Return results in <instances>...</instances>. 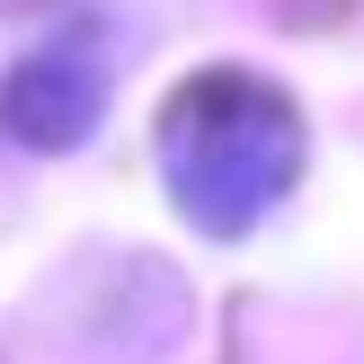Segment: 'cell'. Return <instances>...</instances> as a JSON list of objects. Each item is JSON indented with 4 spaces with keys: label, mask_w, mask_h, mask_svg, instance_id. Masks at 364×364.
Segmentation results:
<instances>
[{
    "label": "cell",
    "mask_w": 364,
    "mask_h": 364,
    "mask_svg": "<svg viewBox=\"0 0 364 364\" xmlns=\"http://www.w3.org/2000/svg\"><path fill=\"white\" fill-rule=\"evenodd\" d=\"M160 178L169 205L213 240H240L294 196L302 178V116L258 71H196L160 107Z\"/></svg>",
    "instance_id": "obj_1"
},
{
    "label": "cell",
    "mask_w": 364,
    "mask_h": 364,
    "mask_svg": "<svg viewBox=\"0 0 364 364\" xmlns=\"http://www.w3.org/2000/svg\"><path fill=\"white\" fill-rule=\"evenodd\" d=\"M107 89H116V45L98 18H80L36 53H18V71L0 80V134L27 151H71L107 116Z\"/></svg>",
    "instance_id": "obj_2"
}]
</instances>
